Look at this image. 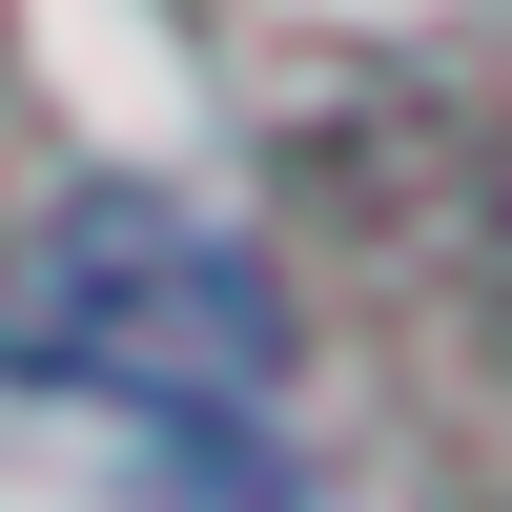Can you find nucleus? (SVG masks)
I'll use <instances>...</instances> for the list:
<instances>
[{
	"label": "nucleus",
	"mask_w": 512,
	"mask_h": 512,
	"mask_svg": "<svg viewBox=\"0 0 512 512\" xmlns=\"http://www.w3.org/2000/svg\"><path fill=\"white\" fill-rule=\"evenodd\" d=\"M492 267H512V185H492Z\"/></svg>",
	"instance_id": "7ed1b4c3"
},
{
	"label": "nucleus",
	"mask_w": 512,
	"mask_h": 512,
	"mask_svg": "<svg viewBox=\"0 0 512 512\" xmlns=\"http://www.w3.org/2000/svg\"><path fill=\"white\" fill-rule=\"evenodd\" d=\"M0 369L123 410V431H267L287 410V287L164 185H62L0 246Z\"/></svg>",
	"instance_id": "f257e3e1"
},
{
	"label": "nucleus",
	"mask_w": 512,
	"mask_h": 512,
	"mask_svg": "<svg viewBox=\"0 0 512 512\" xmlns=\"http://www.w3.org/2000/svg\"><path fill=\"white\" fill-rule=\"evenodd\" d=\"M144 512H308V492H287L267 451H246V431H164V472H144Z\"/></svg>",
	"instance_id": "f03ea898"
}]
</instances>
